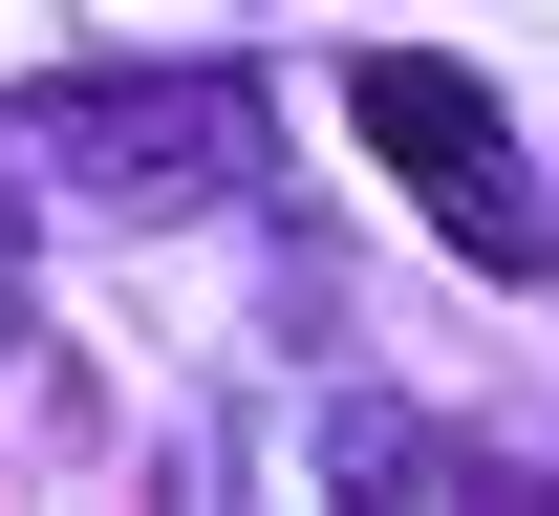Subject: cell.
<instances>
[{
	"label": "cell",
	"mask_w": 559,
	"mask_h": 516,
	"mask_svg": "<svg viewBox=\"0 0 559 516\" xmlns=\"http://www.w3.org/2000/svg\"><path fill=\"white\" fill-rule=\"evenodd\" d=\"M22 151L108 194V216H194L237 194V151H259V86L237 65H108V86H22Z\"/></svg>",
	"instance_id": "cell-1"
},
{
	"label": "cell",
	"mask_w": 559,
	"mask_h": 516,
	"mask_svg": "<svg viewBox=\"0 0 559 516\" xmlns=\"http://www.w3.org/2000/svg\"><path fill=\"white\" fill-rule=\"evenodd\" d=\"M345 130L388 151V194H409V216H452L474 259H538V172H516V108H495L474 65L366 44V65H345Z\"/></svg>",
	"instance_id": "cell-2"
},
{
	"label": "cell",
	"mask_w": 559,
	"mask_h": 516,
	"mask_svg": "<svg viewBox=\"0 0 559 516\" xmlns=\"http://www.w3.org/2000/svg\"><path fill=\"white\" fill-rule=\"evenodd\" d=\"M323 452H345L366 495H474V516H559V473H538V452H495V431H430V409H345Z\"/></svg>",
	"instance_id": "cell-3"
}]
</instances>
